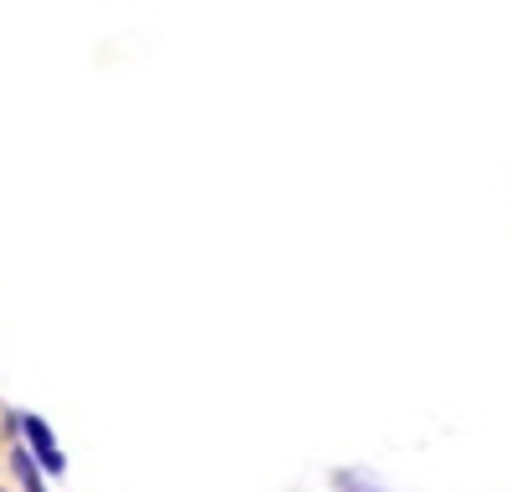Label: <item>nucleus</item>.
<instances>
[{
    "mask_svg": "<svg viewBox=\"0 0 512 492\" xmlns=\"http://www.w3.org/2000/svg\"><path fill=\"white\" fill-rule=\"evenodd\" d=\"M21 436V446L31 451V462L41 467V472H52V477H62L67 472V457H62V446H57V436H52V426L41 421V416H31V410H11L6 416V436Z\"/></svg>",
    "mask_w": 512,
    "mask_h": 492,
    "instance_id": "f257e3e1",
    "label": "nucleus"
},
{
    "mask_svg": "<svg viewBox=\"0 0 512 492\" xmlns=\"http://www.w3.org/2000/svg\"><path fill=\"white\" fill-rule=\"evenodd\" d=\"M11 472H16L21 492H47V482H41V467L31 462V451H26V446H11Z\"/></svg>",
    "mask_w": 512,
    "mask_h": 492,
    "instance_id": "f03ea898",
    "label": "nucleus"
},
{
    "mask_svg": "<svg viewBox=\"0 0 512 492\" xmlns=\"http://www.w3.org/2000/svg\"><path fill=\"white\" fill-rule=\"evenodd\" d=\"M333 487L338 492H390V487H374L364 472H333Z\"/></svg>",
    "mask_w": 512,
    "mask_h": 492,
    "instance_id": "7ed1b4c3",
    "label": "nucleus"
},
{
    "mask_svg": "<svg viewBox=\"0 0 512 492\" xmlns=\"http://www.w3.org/2000/svg\"><path fill=\"white\" fill-rule=\"evenodd\" d=\"M0 492H6V487H0Z\"/></svg>",
    "mask_w": 512,
    "mask_h": 492,
    "instance_id": "20e7f679",
    "label": "nucleus"
}]
</instances>
